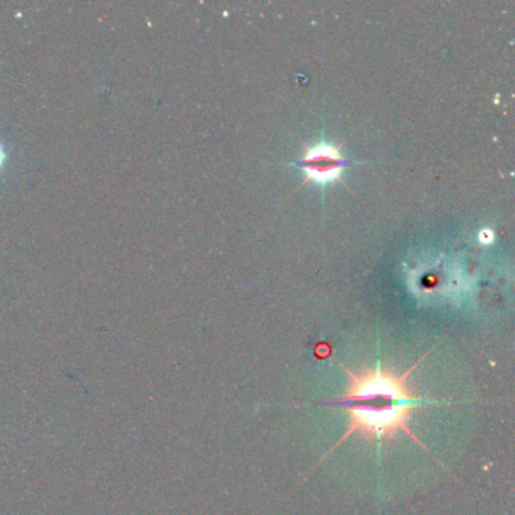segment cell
Masks as SVG:
<instances>
[{"instance_id": "1", "label": "cell", "mask_w": 515, "mask_h": 515, "mask_svg": "<svg viewBox=\"0 0 515 515\" xmlns=\"http://www.w3.org/2000/svg\"><path fill=\"white\" fill-rule=\"evenodd\" d=\"M429 352H426L419 362L414 363V366L402 375L381 366L354 373L342 364L349 377L347 393L342 397L321 402L323 405L343 408L349 413L347 429L332 449L340 446L352 434L380 441L382 438H392L399 431L412 437L413 440L423 447L410 428L413 410L441 402L416 396L408 386V380Z\"/></svg>"}, {"instance_id": "2", "label": "cell", "mask_w": 515, "mask_h": 515, "mask_svg": "<svg viewBox=\"0 0 515 515\" xmlns=\"http://www.w3.org/2000/svg\"><path fill=\"white\" fill-rule=\"evenodd\" d=\"M360 162H352L343 158L342 145H334L331 143L321 141L315 145L304 147L303 158L298 162H293L298 168L304 171L303 184L313 182L317 184H332V182H343V171L349 165H358Z\"/></svg>"}, {"instance_id": "3", "label": "cell", "mask_w": 515, "mask_h": 515, "mask_svg": "<svg viewBox=\"0 0 515 515\" xmlns=\"http://www.w3.org/2000/svg\"><path fill=\"white\" fill-rule=\"evenodd\" d=\"M2 158H4V156H2V151H0V162H2Z\"/></svg>"}]
</instances>
